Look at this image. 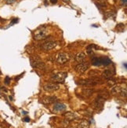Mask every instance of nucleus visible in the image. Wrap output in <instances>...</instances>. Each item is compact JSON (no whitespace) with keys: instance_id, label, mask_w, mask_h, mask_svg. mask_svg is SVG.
<instances>
[{"instance_id":"1","label":"nucleus","mask_w":127,"mask_h":128,"mask_svg":"<svg viewBox=\"0 0 127 128\" xmlns=\"http://www.w3.org/2000/svg\"><path fill=\"white\" fill-rule=\"evenodd\" d=\"M111 63V60L107 57H94L92 59V65L96 66H107Z\"/></svg>"},{"instance_id":"2","label":"nucleus","mask_w":127,"mask_h":128,"mask_svg":"<svg viewBox=\"0 0 127 128\" xmlns=\"http://www.w3.org/2000/svg\"><path fill=\"white\" fill-rule=\"evenodd\" d=\"M30 62L32 67L34 68H37V69H40V70H43L45 69L46 66L45 63H44L38 56H33L30 58Z\"/></svg>"},{"instance_id":"3","label":"nucleus","mask_w":127,"mask_h":128,"mask_svg":"<svg viewBox=\"0 0 127 128\" xmlns=\"http://www.w3.org/2000/svg\"><path fill=\"white\" fill-rule=\"evenodd\" d=\"M48 35V33L46 31V30L44 27H39L38 30L35 31V34H34V38L35 40L37 41H40V40H43L45 39Z\"/></svg>"},{"instance_id":"4","label":"nucleus","mask_w":127,"mask_h":128,"mask_svg":"<svg viewBox=\"0 0 127 128\" xmlns=\"http://www.w3.org/2000/svg\"><path fill=\"white\" fill-rule=\"evenodd\" d=\"M67 76V73L59 72V73H54V74L51 77V79H52V81H53L54 82H57V83H63L64 81Z\"/></svg>"},{"instance_id":"5","label":"nucleus","mask_w":127,"mask_h":128,"mask_svg":"<svg viewBox=\"0 0 127 128\" xmlns=\"http://www.w3.org/2000/svg\"><path fill=\"white\" fill-rule=\"evenodd\" d=\"M90 67V64L88 63H79L78 65L75 66V71L78 73H85L88 69Z\"/></svg>"},{"instance_id":"6","label":"nucleus","mask_w":127,"mask_h":128,"mask_svg":"<svg viewBox=\"0 0 127 128\" xmlns=\"http://www.w3.org/2000/svg\"><path fill=\"white\" fill-rule=\"evenodd\" d=\"M69 59L70 58H69V56H68V54L64 53V52H61L57 56L56 60L58 63L64 64L69 60Z\"/></svg>"},{"instance_id":"7","label":"nucleus","mask_w":127,"mask_h":128,"mask_svg":"<svg viewBox=\"0 0 127 128\" xmlns=\"http://www.w3.org/2000/svg\"><path fill=\"white\" fill-rule=\"evenodd\" d=\"M104 101L105 99L102 97V96H99L96 98V99L94 102V107L96 110H101L104 107Z\"/></svg>"},{"instance_id":"8","label":"nucleus","mask_w":127,"mask_h":128,"mask_svg":"<svg viewBox=\"0 0 127 128\" xmlns=\"http://www.w3.org/2000/svg\"><path fill=\"white\" fill-rule=\"evenodd\" d=\"M60 86L57 84H47V85H45L43 86V89L46 91H57L59 90Z\"/></svg>"},{"instance_id":"9","label":"nucleus","mask_w":127,"mask_h":128,"mask_svg":"<svg viewBox=\"0 0 127 128\" xmlns=\"http://www.w3.org/2000/svg\"><path fill=\"white\" fill-rule=\"evenodd\" d=\"M98 83V81L94 80V79H83V80H79L78 81V84L80 85L83 86H93L96 85Z\"/></svg>"},{"instance_id":"10","label":"nucleus","mask_w":127,"mask_h":128,"mask_svg":"<svg viewBox=\"0 0 127 128\" xmlns=\"http://www.w3.org/2000/svg\"><path fill=\"white\" fill-rule=\"evenodd\" d=\"M57 45V44L55 42H46L42 45V49L44 51H50L56 48Z\"/></svg>"},{"instance_id":"11","label":"nucleus","mask_w":127,"mask_h":128,"mask_svg":"<svg viewBox=\"0 0 127 128\" xmlns=\"http://www.w3.org/2000/svg\"><path fill=\"white\" fill-rule=\"evenodd\" d=\"M66 109H67V106L64 104L61 103V102H57V103H55V104L53 105V111L56 112H63V111H64Z\"/></svg>"},{"instance_id":"12","label":"nucleus","mask_w":127,"mask_h":128,"mask_svg":"<svg viewBox=\"0 0 127 128\" xmlns=\"http://www.w3.org/2000/svg\"><path fill=\"white\" fill-rule=\"evenodd\" d=\"M64 117H65V120L68 122H71L75 120V119L78 118V115L75 112H67L66 113H64Z\"/></svg>"},{"instance_id":"13","label":"nucleus","mask_w":127,"mask_h":128,"mask_svg":"<svg viewBox=\"0 0 127 128\" xmlns=\"http://www.w3.org/2000/svg\"><path fill=\"white\" fill-rule=\"evenodd\" d=\"M57 100V97L56 96H47L42 98V102L43 104H46V105H49V104H51V103L56 102Z\"/></svg>"},{"instance_id":"14","label":"nucleus","mask_w":127,"mask_h":128,"mask_svg":"<svg viewBox=\"0 0 127 128\" xmlns=\"http://www.w3.org/2000/svg\"><path fill=\"white\" fill-rule=\"evenodd\" d=\"M115 72L113 70H106L103 72V73H102V77H103V78H104V79L106 80H110L112 78V77H113Z\"/></svg>"},{"instance_id":"15","label":"nucleus","mask_w":127,"mask_h":128,"mask_svg":"<svg viewBox=\"0 0 127 128\" xmlns=\"http://www.w3.org/2000/svg\"><path fill=\"white\" fill-rule=\"evenodd\" d=\"M75 61L79 63L85 62L86 60V54L84 52H79L77 53V55L75 56Z\"/></svg>"},{"instance_id":"16","label":"nucleus","mask_w":127,"mask_h":128,"mask_svg":"<svg viewBox=\"0 0 127 128\" xmlns=\"http://www.w3.org/2000/svg\"><path fill=\"white\" fill-rule=\"evenodd\" d=\"M90 125V124L89 121L86 120H83L78 124V128H89Z\"/></svg>"},{"instance_id":"17","label":"nucleus","mask_w":127,"mask_h":128,"mask_svg":"<svg viewBox=\"0 0 127 128\" xmlns=\"http://www.w3.org/2000/svg\"><path fill=\"white\" fill-rule=\"evenodd\" d=\"M122 90V87L119 85H115L114 87H111V93L114 95H116L118 94V93H119Z\"/></svg>"},{"instance_id":"18","label":"nucleus","mask_w":127,"mask_h":128,"mask_svg":"<svg viewBox=\"0 0 127 128\" xmlns=\"http://www.w3.org/2000/svg\"><path fill=\"white\" fill-rule=\"evenodd\" d=\"M96 2L98 4L99 6L101 7H104L107 6V3H106V0H95Z\"/></svg>"},{"instance_id":"19","label":"nucleus","mask_w":127,"mask_h":128,"mask_svg":"<svg viewBox=\"0 0 127 128\" xmlns=\"http://www.w3.org/2000/svg\"><path fill=\"white\" fill-rule=\"evenodd\" d=\"M119 94L122 97H124V98H126V95H127V92H126V87H122V90L121 91L119 92Z\"/></svg>"},{"instance_id":"20","label":"nucleus","mask_w":127,"mask_h":128,"mask_svg":"<svg viewBox=\"0 0 127 128\" xmlns=\"http://www.w3.org/2000/svg\"><path fill=\"white\" fill-rule=\"evenodd\" d=\"M113 15H115V13H113L112 11H109L105 13V17L107 18V17H111Z\"/></svg>"},{"instance_id":"21","label":"nucleus","mask_w":127,"mask_h":128,"mask_svg":"<svg viewBox=\"0 0 127 128\" xmlns=\"http://www.w3.org/2000/svg\"><path fill=\"white\" fill-rule=\"evenodd\" d=\"M120 5L126 7L127 5V0H120Z\"/></svg>"},{"instance_id":"22","label":"nucleus","mask_w":127,"mask_h":128,"mask_svg":"<svg viewBox=\"0 0 127 128\" xmlns=\"http://www.w3.org/2000/svg\"><path fill=\"white\" fill-rule=\"evenodd\" d=\"M9 82H10V78L9 77H6L5 78V84H6V85H9Z\"/></svg>"},{"instance_id":"23","label":"nucleus","mask_w":127,"mask_h":128,"mask_svg":"<svg viewBox=\"0 0 127 128\" xmlns=\"http://www.w3.org/2000/svg\"><path fill=\"white\" fill-rule=\"evenodd\" d=\"M108 85H115V81H111V79L110 80H108Z\"/></svg>"},{"instance_id":"24","label":"nucleus","mask_w":127,"mask_h":128,"mask_svg":"<svg viewBox=\"0 0 127 128\" xmlns=\"http://www.w3.org/2000/svg\"><path fill=\"white\" fill-rule=\"evenodd\" d=\"M24 120L25 121V122H29V121H30V118H28V117H25V118H24Z\"/></svg>"},{"instance_id":"25","label":"nucleus","mask_w":127,"mask_h":128,"mask_svg":"<svg viewBox=\"0 0 127 128\" xmlns=\"http://www.w3.org/2000/svg\"><path fill=\"white\" fill-rule=\"evenodd\" d=\"M15 2V0H8V1H7V3L9 4V3H13V2Z\"/></svg>"},{"instance_id":"26","label":"nucleus","mask_w":127,"mask_h":128,"mask_svg":"<svg viewBox=\"0 0 127 128\" xmlns=\"http://www.w3.org/2000/svg\"><path fill=\"white\" fill-rule=\"evenodd\" d=\"M0 128H7V127H5L2 124H0Z\"/></svg>"},{"instance_id":"27","label":"nucleus","mask_w":127,"mask_h":128,"mask_svg":"<svg viewBox=\"0 0 127 128\" xmlns=\"http://www.w3.org/2000/svg\"><path fill=\"white\" fill-rule=\"evenodd\" d=\"M50 2H52V3H57V0H50Z\"/></svg>"},{"instance_id":"28","label":"nucleus","mask_w":127,"mask_h":128,"mask_svg":"<svg viewBox=\"0 0 127 128\" xmlns=\"http://www.w3.org/2000/svg\"><path fill=\"white\" fill-rule=\"evenodd\" d=\"M17 22V19H15V20H13V21L12 22V23H16Z\"/></svg>"},{"instance_id":"29","label":"nucleus","mask_w":127,"mask_h":128,"mask_svg":"<svg viewBox=\"0 0 127 128\" xmlns=\"http://www.w3.org/2000/svg\"><path fill=\"white\" fill-rule=\"evenodd\" d=\"M124 66H125V68H126V63H125V64H124Z\"/></svg>"}]
</instances>
